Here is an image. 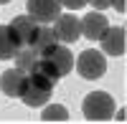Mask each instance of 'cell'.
I'll return each mask as SVG.
<instances>
[{"instance_id":"cell-4","label":"cell","mask_w":127,"mask_h":124,"mask_svg":"<svg viewBox=\"0 0 127 124\" xmlns=\"http://www.w3.org/2000/svg\"><path fill=\"white\" fill-rule=\"evenodd\" d=\"M102 43V53L104 56H125L127 51V33L122 25H109L99 38Z\"/></svg>"},{"instance_id":"cell-2","label":"cell","mask_w":127,"mask_h":124,"mask_svg":"<svg viewBox=\"0 0 127 124\" xmlns=\"http://www.w3.org/2000/svg\"><path fill=\"white\" fill-rule=\"evenodd\" d=\"M81 111H84V117L89 122H107L114 114V101H112V96L107 91H92V94L84 99Z\"/></svg>"},{"instance_id":"cell-5","label":"cell","mask_w":127,"mask_h":124,"mask_svg":"<svg viewBox=\"0 0 127 124\" xmlns=\"http://www.w3.org/2000/svg\"><path fill=\"white\" fill-rule=\"evenodd\" d=\"M54 33H56V38L61 43H74V41L81 38V20L76 15H71V13H64V15L59 13Z\"/></svg>"},{"instance_id":"cell-16","label":"cell","mask_w":127,"mask_h":124,"mask_svg":"<svg viewBox=\"0 0 127 124\" xmlns=\"http://www.w3.org/2000/svg\"><path fill=\"white\" fill-rule=\"evenodd\" d=\"M59 3H61V8L79 10V8H84V5H87V0H59Z\"/></svg>"},{"instance_id":"cell-17","label":"cell","mask_w":127,"mask_h":124,"mask_svg":"<svg viewBox=\"0 0 127 124\" xmlns=\"http://www.w3.org/2000/svg\"><path fill=\"white\" fill-rule=\"evenodd\" d=\"M87 3H92L94 10H107V8L112 5V0H87Z\"/></svg>"},{"instance_id":"cell-19","label":"cell","mask_w":127,"mask_h":124,"mask_svg":"<svg viewBox=\"0 0 127 124\" xmlns=\"http://www.w3.org/2000/svg\"><path fill=\"white\" fill-rule=\"evenodd\" d=\"M5 3H10V0H0V5H5Z\"/></svg>"},{"instance_id":"cell-12","label":"cell","mask_w":127,"mask_h":124,"mask_svg":"<svg viewBox=\"0 0 127 124\" xmlns=\"http://www.w3.org/2000/svg\"><path fill=\"white\" fill-rule=\"evenodd\" d=\"M13 58H15V68H20L23 74H33L36 66H38V58H41V56H38L31 46H20V48L15 51Z\"/></svg>"},{"instance_id":"cell-18","label":"cell","mask_w":127,"mask_h":124,"mask_svg":"<svg viewBox=\"0 0 127 124\" xmlns=\"http://www.w3.org/2000/svg\"><path fill=\"white\" fill-rule=\"evenodd\" d=\"M112 5L120 10V13H125V0H112Z\"/></svg>"},{"instance_id":"cell-11","label":"cell","mask_w":127,"mask_h":124,"mask_svg":"<svg viewBox=\"0 0 127 124\" xmlns=\"http://www.w3.org/2000/svg\"><path fill=\"white\" fill-rule=\"evenodd\" d=\"M56 43H59V38H56V33H54V28L38 25V33H36V38H33V43H31V48H33L38 56H46Z\"/></svg>"},{"instance_id":"cell-7","label":"cell","mask_w":127,"mask_h":124,"mask_svg":"<svg viewBox=\"0 0 127 124\" xmlns=\"http://www.w3.org/2000/svg\"><path fill=\"white\" fill-rule=\"evenodd\" d=\"M26 84H28V74H23L20 68H8L0 76V91L5 96H13V99H20Z\"/></svg>"},{"instance_id":"cell-3","label":"cell","mask_w":127,"mask_h":124,"mask_svg":"<svg viewBox=\"0 0 127 124\" xmlns=\"http://www.w3.org/2000/svg\"><path fill=\"white\" fill-rule=\"evenodd\" d=\"M76 71L81 74V79H87V81L102 79L104 71H107V58H104V53H99V51L87 48V51H81V56L76 58Z\"/></svg>"},{"instance_id":"cell-6","label":"cell","mask_w":127,"mask_h":124,"mask_svg":"<svg viewBox=\"0 0 127 124\" xmlns=\"http://www.w3.org/2000/svg\"><path fill=\"white\" fill-rule=\"evenodd\" d=\"M8 28H10V33H13V38L18 41V46H31L36 33H38V23H36V18H31V15H15Z\"/></svg>"},{"instance_id":"cell-9","label":"cell","mask_w":127,"mask_h":124,"mask_svg":"<svg viewBox=\"0 0 127 124\" xmlns=\"http://www.w3.org/2000/svg\"><path fill=\"white\" fill-rule=\"evenodd\" d=\"M107 28H109V23H107V18H104L102 10H92L89 15L81 18V36L89 38V41H99Z\"/></svg>"},{"instance_id":"cell-14","label":"cell","mask_w":127,"mask_h":124,"mask_svg":"<svg viewBox=\"0 0 127 124\" xmlns=\"http://www.w3.org/2000/svg\"><path fill=\"white\" fill-rule=\"evenodd\" d=\"M41 119H43V122H66L69 111H66V106H61V104H48V101H46Z\"/></svg>"},{"instance_id":"cell-8","label":"cell","mask_w":127,"mask_h":124,"mask_svg":"<svg viewBox=\"0 0 127 124\" xmlns=\"http://www.w3.org/2000/svg\"><path fill=\"white\" fill-rule=\"evenodd\" d=\"M61 13L59 0H28V15L36 18V23H54Z\"/></svg>"},{"instance_id":"cell-13","label":"cell","mask_w":127,"mask_h":124,"mask_svg":"<svg viewBox=\"0 0 127 124\" xmlns=\"http://www.w3.org/2000/svg\"><path fill=\"white\" fill-rule=\"evenodd\" d=\"M18 41L13 38V33H10L8 25H0V58H13L15 51H18Z\"/></svg>"},{"instance_id":"cell-1","label":"cell","mask_w":127,"mask_h":124,"mask_svg":"<svg viewBox=\"0 0 127 124\" xmlns=\"http://www.w3.org/2000/svg\"><path fill=\"white\" fill-rule=\"evenodd\" d=\"M54 81L46 79L43 74H38V71H33V74H28V84L23 89V94H20V99H23L26 106H43L46 101L51 99V91H54Z\"/></svg>"},{"instance_id":"cell-15","label":"cell","mask_w":127,"mask_h":124,"mask_svg":"<svg viewBox=\"0 0 127 124\" xmlns=\"http://www.w3.org/2000/svg\"><path fill=\"white\" fill-rule=\"evenodd\" d=\"M36 71H38V74H43L46 79H51L54 84H59V79H61V74L56 71V66L51 63V61H48L46 56H41V58H38V66H36Z\"/></svg>"},{"instance_id":"cell-10","label":"cell","mask_w":127,"mask_h":124,"mask_svg":"<svg viewBox=\"0 0 127 124\" xmlns=\"http://www.w3.org/2000/svg\"><path fill=\"white\" fill-rule=\"evenodd\" d=\"M46 58L56 66V71H59L61 76H66L69 71L74 68V56H71V51L66 48V43H64V46H59V43H56V46L46 53Z\"/></svg>"}]
</instances>
